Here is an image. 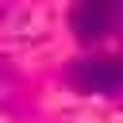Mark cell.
<instances>
[{"instance_id": "6da1fadb", "label": "cell", "mask_w": 123, "mask_h": 123, "mask_svg": "<svg viewBox=\"0 0 123 123\" xmlns=\"http://www.w3.org/2000/svg\"><path fill=\"white\" fill-rule=\"evenodd\" d=\"M69 81L77 92H88V96H123V58L115 54L81 58L69 65Z\"/></svg>"}, {"instance_id": "7a4b0ae2", "label": "cell", "mask_w": 123, "mask_h": 123, "mask_svg": "<svg viewBox=\"0 0 123 123\" xmlns=\"http://www.w3.org/2000/svg\"><path fill=\"white\" fill-rule=\"evenodd\" d=\"M123 19V0H73L69 27L81 42H100L108 38Z\"/></svg>"}, {"instance_id": "3957f363", "label": "cell", "mask_w": 123, "mask_h": 123, "mask_svg": "<svg viewBox=\"0 0 123 123\" xmlns=\"http://www.w3.org/2000/svg\"><path fill=\"white\" fill-rule=\"evenodd\" d=\"M19 100H23V81H19L8 65H0V108H4V111H15Z\"/></svg>"}]
</instances>
